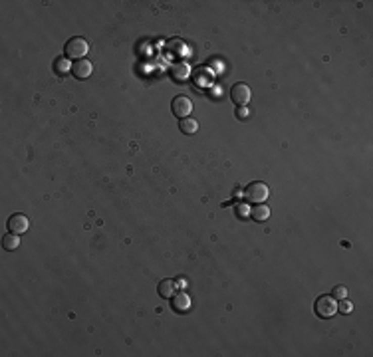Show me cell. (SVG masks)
Segmentation results:
<instances>
[{
	"label": "cell",
	"mask_w": 373,
	"mask_h": 357,
	"mask_svg": "<svg viewBox=\"0 0 373 357\" xmlns=\"http://www.w3.org/2000/svg\"><path fill=\"white\" fill-rule=\"evenodd\" d=\"M171 305H173V310L179 312V314L189 312V310H191V298H189V294L183 292V290H177V292L173 294V298H171Z\"/></svg>",
	"instance_id": "cell-7"
},
{
	"label": "cell",
	"mask_w": 373,
	"mask_h": 357,
	"mask_svg": "<svg viewBox=\"0 0 373 357\" xmlns=\"http://www.w3.org/2000/svg\"><path fill=\"white\" fill-rule=\"evenodd\" d=\"M171 111H173V115H177L179 119L189 117L191 111H193V101H191V97H189V95H177V97L171 101Z\"/></svg>",
	"instance_id": "cell-4"
},
{
	"label": "cell",
	"mask_w": 373,
	"mask_h": 357,
	"mask_svg": "<svg viewBox=\"0 0 373 357\" xmlns=\"http://www.w3.org/2000/svg\"><path fill=\"white\" fill-rule=\"evenodd\" d=\"M171 78L179 83L186 82V80L191 78V66H189L186 62H179V64H175V66L171 68Z\"/></svg>",
	"instance_id": "cell-9"
},
{
	"label": "cell",
	"mask_w": 373,
	"mask_h": 357,
	"mask_svg": "<svg viewBox=\"0 0 373 357\" xmlns=\"http://www.w3.org/2000/svg\"><path fill=\"white\" fill-rule=\"evenodd\" d=\"M338 312H342V314H351V312H353V303L347 302L346 298L340 300V303H338Z\"/></svg>",
	"instance_id": "cell-16"
},
{
	"label": "cell",
	"mask_w": 373,
	"mask_h": 357,
	"mask_svg": "<svg viewBox=\"0 0 373 357\" xmlns=\"http://www.w3.org/2000/svg\"><path fill=\"white\" fill-rule=\"evenodd\" d=\"M250 97H252V91H250V87H248L244 82H239L232 85V89H230V99H232L239 108H244V106L250 101Z\"/></svg>",
	"instance_id": "cell-5"
},
{
	"label": "cell",
	"mask_w": 373,
	"mask_h": 357,
	"mask_svg": "<svg viewBox=\"0 0 373 357\" xmlns=\"http://www.w3.org/2000/svg\"><path fill=\"white\" fill-rule=\"evenodd\" d=\"M2 246H4V250H16V248L20 246V236L18 234H14V232H8L4 238H2Z\"/></svg>",
	"instance_id": "cell-12"
},
{
	"label": "cell",
	"mask_w": 373,
	"mask_h": 357,
	"mask_svg": "<svg viewBox=\"0 0 373 357\" xmlns=\"http://www.w3.org/2000/svg\"><path fill=\"white\" fill-rule=\"evenodd\" d=\"M157 290H159L161 298H167V300H171V298H173V294L177 292V284H175L171 278H165V280H161V282H159Z\"/></svg>",
	"instance_id": "cell-10"
},
{
	"label": "cell",
	"mask_w": 373,
	"mask_h": 357,
	"mask_svg": "<svg viewBox=\"0 0 373 357\" xmlns=\"http://www.w3.org/2000/svg\"><path fill=\"white\" fill-rule=\"evenodd\" d=\"M244 196H246V200L260 205V202H264L268 196H270V189H268L266 183H262V181H252L244 189Z\"/></svg>",
	"instance_id": "cell-2"
},
{
	"label": "cell",
	"mask_w": 373,
	"mask_h": 357,
	"mask_svg": "<svg viewBox=\"0 0 373 357\" xmlns=\"http://www.w3.org/2000/svg\"><path fill=\"white\" fill-rule=\"evenodd\" d=\"M314 310H316V314L320 316L321 320H330V318L338 312V302H336V298H334V296L323 294V296H320V298L316 300Z\"/></svg>",
	"instance_id": "cell-3"
},
{
	"label": "cell",
	"mask_w": 373,
	"mask_h": 357,
	"mask_svg": "<svg viewBox=\"0 0 373 357\" xmlns=\"http://www.w3.org/2000/svg\"><path fill=\"white\" fill-rule=\"evenodd\" d=\"M211 78H213V74H211V72H207V68H201V70L197 72V76H195L197 85H205L203 82H207V85H209V83H211Z\"/></svg>",
	"instance_id": "cell-15"
},
{
	"label": "cell",
	"mask_w": 373,
	"mask_h": 357,
	"mask_svg": "<svg viewBox=\"0 0 373 357\" xmlns=\"http://www.w3.org/2000/svg\"><path fill=\"white\" fill-rule=\"evenodd\" d=\"M332 296H334V298H338V300H344V298L347 296V288L346 286H336Z\"/></svg>",
	"instance_id": "cell-17"
},
{
	"label": "cell",
	"mask_w": 373,
	"mask_h": 357,
	"mask_svg": "<svg viewBox=\"0 0 373 357\" xmlns=\"http://www.w3.org/2000/svg\"><path fill=\"white\" fill-rule=\"evenodd\" d=\"M179 129H181L185 135H193V133H197V129H199V123H197L193 117H185V119L179 121Z\"/></svg>",
	"instance_id": "cell-11"
},
{
	"label": "cell",
	"mask_w": 373,
	"mask_h": 357,
	"mask_svg": "<svg viewBox=\"0 0 373 357\" xmlns=\"http://www.w3.org/2000/svg\"><path fill=\"white\" fill-rule=\"evenodd\" d=\"M64 52H66V58L81 60L83 56L89 52V44H87V40H85V38H81V36H74V38H70V40L66 42Z\"/></svg>",
	"instance_id": "cell-1"
},
{
	"label": "cell",
	"mask_w": 373,
	"mask_h": 357,
	"mask_svg": "<svg viewBox=\"0 0 373 357\" xmlns=\"http://www.w3.org/2000/svg\"><path fill=\"white\" fill-rule=\"evenodd\" d=\"M28 226H30V220H28V217L20 215V213H16V215H12V217L8 219V230L14 232V234L26 232Z\"/></svg>",
	"instance_id": "cell-8"
},
{
	"label": "cell",
	"mask_w": 373,
	"mask_h": 357,
	"mask_svg": "<svg viewBox=\"0 0 373 357\" xmlns=\"http://www.w3.org/2000/svg\"><path fill=\"white\" fill-rule=\"evenodd\" d=\"M239 117H240V119H246V117H248V110H246V108H240Z\"/></svg>",
	"instance_id": "cell-18"
},
{
	"label": "cell",
	"mask_w": 373,
	"mask_h": 357,
	"mask_svg": "<svg viewBox=\"0 0 373 357\" xmlns=\"http://www.w3.org/2000/svg\"><path fill=\"white\" fill-rule=\"evenodd\" d=\"M250 215H252V219L256 220V222H264L270 217V209H268L266 205H256Z\"/></svg>",
	"instance_id": "cell-14"
},
{
	"label": "cell",
	"mask_w": 373,
	"mask_h": 357,
	"mask_svg": "<svg viewBox=\"0 0 373 357\" xmlns=\"http://www.w3.org/2000/svg\"><path fill=\"white\" fill-rule=\"evenodd\" d=\"M91 72H94V66H91V62L85 60V58L76 60V62L72 64V74H74V78H78V80H87V78L91 76Z\"/></svg>",
	"instance_id": "cell-6"
},
{
	"label": "cell",
	"mask_w": 373,
	"mask_h": 357,
	"mask_svg": "<svg viewBox=\"0 0 373 357\" xmlns=\"http://www.w3.org/2000/svg\"><path fill=\"white\" fill-rule=\"evenodd\" d=\"M54 72H56L58 76H64V74L72 72V64L68 62V58H58V60L54 62Z\"/></svg>",
	"instance_id": "cell-13"
}]
</instances>
